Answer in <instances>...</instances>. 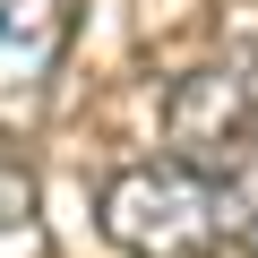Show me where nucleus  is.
<instances>
[{"instance_id": "nucleus-4", "label": "nucleus", "mask_w": 258, "mask_h": 258, "mask_svg": "<svg viewBox=\"0 0 258 258\" xmlns=\"http://www.w3.org/2000/svg\"><path fill=\"white\" fill-rule=\"evenodd\" d=\"M26 215H35V181H26V164H18V147L0 138V232L26 224Z\"/></svg>"}, {"instance_id": "nucleus-3", "label": "nucleus", "mask_w": 258, "mask_h": 258, "mask_svg": "<svg viewBox=\"0 0 258 258\" xmlns=\"http://www.w3.org/2000/svg\"><path fill=\"white\" fill-rule=\"evenodd\" d=\"M69 52V0H0V95H35Z\"/></svg>"}, {"instance_id": "nucleus-2", "label": "nucleus", "mask_w": 258, "mask_h": 258, "mask_svg": "<svg viewBox=\"0 0 258 258\" xmlns=\"http://www.w3.org/2000/svg\"><path fill=\"white\" fill-rule=\"evenodd\" d=\"M103 232L129 258H215L224 241V181L189 172V164H129L103 181Z\"/></svg>"}, {"instance_id": "nucleus-1", "label": "nucleus", "mask_w": 258, "mask_h": 258, "mask_svg": "<svg viewBox=\"0 0 258 258\" xmlns=\"http://www.w3.org/2000/svg\"><path fill=\"white\" fill-rule=\"evenodd\" d=\"M164 129H172V164H189L224 189L258 164V9H232L215 52L172 78Z\"/></svg>"}]
</instances>
